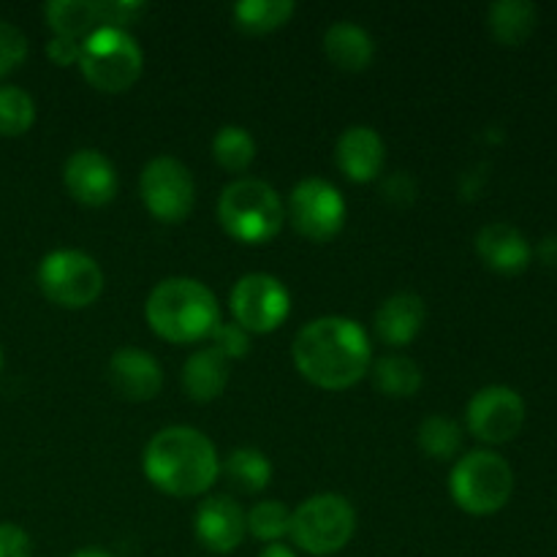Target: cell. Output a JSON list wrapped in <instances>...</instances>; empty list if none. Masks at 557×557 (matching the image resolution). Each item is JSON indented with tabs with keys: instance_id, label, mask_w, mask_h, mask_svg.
I'll return each mask as SVG.
<instances>
[{
	"instance_id": "5",
	"label": "cell",
	"mask_w": 557,
	"mask_h": 557,
	"mask_svg": "<svg viewBox=\"0 0 557 557\" xmlns=\"http://www.w3.org/2000/svg\"><path fill=\"white\" fill-rule=\"evenodd\" d=\"M79 71L98 92H125L139 82L145 52L139 41L123 27H98L82 41Z\"/></svg>"
},
{
	"instance_id": "7",
	"label": "cell",
	"mask_w": 557,
	"mask_h": 557,
	"mask_svg": "<svg viewBox=\"0 0 557 557\" xmlns=\"http://www.w3.org/2000/svg\"><path fill=\"white\" fill-rule=\"evenodd\" d=\"M354 533H357V511L348 498L337 493L310 495L292 511L288 539L313 557L337 555L348 547Z\"/></svg>"
},
{
	"instance_id": "12",
	"label": "cell",
	"mask_w": 557,
	"mask_h": 557,
	"mask_svg": "<svg viewBox=\"0 0 557 557\" xmlns=\"http://www.w3.org/2000/svg\"><path fill=\"white\" fill-rule=\"evenodd\" d=\"M466 424L468 433L482 444H506L517 438L525 424V400L511 386H484L468 400Z\"/></svg>"
},
{
	"instance_id": "20",
	"label": "cell",
	"mask_w": 557,
	"mask_h": 557,
	"mask_svg": "<svg viewBox=\"0 0 557 557\" xmlns=\"http://www.w3.org/2000/svg\"><path fill=\"white\" fill-rule=\"evenodd\" d=\"M228 386V359L215 348H199L183 364V389L190 400L212 403Z\"/></svg>"
},
{
	"instance_id": "23",
	"label": "cell",
	"mask_w": 557,
	"mask_h": 557,
	"mask_svg": "<svg viewBox=\"0 0 557 557\" xmlns=\"http://www.w3.org/2000/svg\"><path fill=\"white\" fill-rule=\"evenodd\" d=\"M221 473L243 493L256 495L264 493L272 482V462L270 457L253 446H239L228 451L226 460L221 462Z\"/></svg>"
},
{
	"instance_id": "22",
	"label": "cell",
	"mask_w": 557,
	"mask_h": 557,
	"mask_svg": "<svg viewBox=\"0 0 557 557\" xmlns=\"http://www.w3.org/2000/svg\"><path fill=\"white\" fill-rule=\"evenodd\" d=\"M44 14L54 36L71 41H85L92 30L103 27L98 0H52L44 5Z\"/></svg>"
},
{
	"instance_id": "29",
	"label": "cell",
	"mask_w": 557,
	"mask_h": 557,
	"mask_svg": "<svg viewBox=\"0 0 557 557\" xmlns=\"http://www.w3.org/2000/svg\"><path fill=\"white\" fill-rule=\"evenodd\" d=\"M36 123V101L16 85H0V136L27 134Z\"/></svg>"
},
{
	"instance_id": "28",
	"label": "cell",
	"mask_w": 557,
	"mask_h": 557,
	"mask_svg": "<svg viewBox=\"0 0 557 557\" xmlns=\"http://www.w3.org/2000/svg\"><path fill=\"white\" fill-rule=\"evenodd\" d=\"M245 528L261 544H281L292 528V511L281 500H259L245 511Z\"/></svg>"
},
{
	"instance_id": "36",
	"label": "cell",
	"mask_w": 557,
	"mask_h": 557,
	"mask_svg": "<svg viewBox=\"0 0 557 557\" xmlns=\"http://www.w3.org/2000/svg\"><path fill=\"white\" fill-rule=\"evenodd\" d=\"M259 557H297V553L292 547H286V544H267Z\"/></svg>"
},
{
	"instance_id": "27",
	"label": "cell",
	"mask_w": 557,
	"mask_h": 557,
	"mask_svg": "<svg viewBox=\"0 0 557 557\" xmlns=\"http://www.w3.org/2000/svg\"><path fill=\"white\" fill-rule=\"evenodd\" d=\"M417 441L419 449L428 457H433V460H451V457H457V451L462 446V428L455 419L433 413V417L422 419Z\"/></svg>"
},
{
	"instance_id": "32",
	"label": "cell",
	"mask_w": 557,
	"mask_h": 557,
	"mask_svg": "<svg viewBox=\"0 0 557 557\" xmlns=\"http://www.w3.org/2000/svg\"><path fill=\"white\" fill-rule=\"evenodd\" d=\"M98 11H101L103 27H123L125 30L131 22L145 14L147 5L136 3V0H98Z\"/></svg>"
},
{
	"instance_id": "14",
	"label": "cell",
	"mask_w": 557,
	"mask_h": 557,
	"mask_svg": "<svg viewBox=\"0 0 557 557\" xmlns=\"http://www.w3.org/2000/svg\"><path fill=\"white\" fill-rule=\"evenodd\" d=\"M196 539L201 547L212 555H228L245 542L248 528H245V511L228 495H210L196 509L194 522Z\"/></svg>"
},
{
	"instance_id": "37",
	"label": "cell",
	"mask_w": 557,
	"mask_h": 557,
	"mask_svg": "<svg viewBox=\"0 0 557 557\" xmlns=\"http://www.w3.org/2000/svg\"><path fill=\"white\" fill-rule=\"evenodd\" d=\"M69 557H114V555H109L107 549L87 547V549H79V553H74V555H69Z\"/></svg>"
},
{
	"instance_id": "21",
	"label": "cell",
	"mask_w": 557,
	"mask_h": 557,
	"mask_svg": "<svg viewBox=\"0 0 557 557\" xmlns=\"http://www.w3.org/2000/svg\"><path fill=\"white\" fill-rule=\"evenodd\" d=\"M490 33L504 47H520L539 25V9L531 0H498L487 9Z\"/></svg>"
},
{
	"instance_id": "33",
	"label": "cell",
	"mask_w": 557,
	"mask_h": 557,
	"mask_svg": "<svg viewBox=\"0 0 557 557\" xmlns=\"http://www.w3.org/2000/svg\"><path fill=\"white\" fill-rule=\"evenodd\" d=\"M0 557H33V542L14 522H0Z\"/></svg>"
},
{
	"instance_id": "25",
	"label": "cell",
	"mask_w": 557,
	"mask_h": 557,
	"mask_svg": "<svg viewBox=\"0 0 557 557\" xmlns=\"http://www.w3.org/2000/svg\"><path fill=\"white\" fill-rule=\"evenodd\" d=\"M256 152H259V145L243 125H223L212 139V158L218 166L232 174L248 172L250 163L256 161Z\"/></svg>"
},
{
	"instance_id": "2",
	"label": "cell",
	"mask_w": 557,
	"mask_h": 557,
	"mask_svg": "<svg viewBox=\"0 0 557 557\" xmlns=\"http://www.w3.org/2000/svg\"><path fill=\"white\" fill-rule=\"evenodd\" d=\"M147 482L172 498H199L221 476L215 444L201 430L174 424L158 430L141 457Z\"/></svg>"
},
{
	"instance_id": "34",
	"label": "cell",
	"mask_w": 557,
	"mask_h": 557,
	"mask_svg": "<svg viewBox=\"0 0 557 557\" xmlns=\"http://www.w3.org/2000/svg\"><path fill=\"white\" fill-rule=\"evenodd\" d=\"M79 52H82V41H71V38L52 36V41L47 44L49 60H52L54 65H60V69L79 63Z\"/></svg>"
},
{
	"instance_id": "13",
	"label": "cell",
	"mask_w": 557,
	"mask_h": 557,
	"mask_svg": "<svg viewBox=\"0 0 557 557\" xmlns=\"http://www.w3.org/2000/svg\"><path fill=\"white\" fill-rule=\"evenodd\" d=\"M63 183L71 199L85 207H103L117 196L120 180L114 163L101 150L82 147L71 152L63 169Z\"/></svg>"
},
{
	"instance_id": "26",
	"label": "cell",
	"mask_w": 557,
	"mask_h": 557,
	"mask_svg": "<svg viewBox=\"0 0 557 557\" xmlns=\"http://www.w3.org/2000/svg\"><path fill=\"white\" fill-rule=\"evenodd\" d=\"M297 5L292 0H243L234 5V20L245 33L264 36V33L281 30L294 16Z\"/></svg>"
},
{
	"instance_id": "38",
	"label": "cell",
	"mask_w": 557,
	"mask_h": 557,
	"mask_svg": "<svg viewBox=\"0 0 557 557\" xmlns=\"http://www.w3.org/2000/svg\"><path fill=\"white\" fill-rule=\"evenodd\" d=\"M0 368H3V351H0Z\"/></svg>"
},
{
	"instance_id": "6",
	"label": "cell",
	"mask_w": 557,
	"mask_h": 557,
	"mask_svg": "<svg viewBox=\"0 0 557 557\" xmlns=\"http://www.w3.org/2000/svg\"><path fill=\"white\" fill-rule=\"evenodd\" d=\"M449 493L466 515L490 517L511 500L515 471L498 451H468L451 468Z\"/></svg>"
},
{
	"instance_id": "24",
	"label": "cell",
	"mask_w": 557,
	"mask_h": 557,
	"mask_svg": "<svg viewBox=\"0 0 557 557\" xmlns=\"http://www.w3.org/2000/svg\"><path fill=\"white\" fill-rule=\"evenodd\" d=\"M373 384L386 397H413L422 389V370L411 357L389 354L373 364Z\"/></svg>"
},
{
	"instance_id": "3",
	"label": "cell",
	"mask_w": 557,
	"mask_h": 557,
	"mask_svg": "<svg viewBox=\"0 0 557 557\" xmlns=\"http://www.w3.org/2000/svg\"><path fill=\"white\" fill-rule=\"evenodd\" d=\"M145 319L161 341L185 346L212 337L221 308L215 294L196 277H166L147 297Z\"/></svg>"
},
{
	"instance_id": "17",
	"label": "cell",
	"mask_w": 557,
	"mask_h": 557,
	"mask_svg": "<svg viewBox=\"0 0 557 557\" xmlns=\"http://www.w3.org/2000/svg\"><path fill=\"white\" fill-rule=\"evenodd\" d=\"M424 319H428L424 299L413 292H397L375 310V335L392 348L408 346L419 337Z\"/></svg>"
},
{
	"instance_id": "16",
	"label": "cell",
	"mask_w": 557,
	"mask_h": 557,
	"mask_svg": "<svg viewBox=\"0 0 557 557\" xmlns=\"http://www.w3.org/2000/svg\"><path fill=\"white\" fill-rule=\"evenodd\" d=\"M335 163L351 183H373L386 163V145L370 125H351L335 145Z\"/></svg>"
},
{
	"instance_id": "1",
	"label": "cell",
	"mask_w": 557,
	"mask_h": 557,
	"mask_svg": "<svg viewBox=\"0 0 557 557\" xmlns=\"http://www.w3.org/2000/svg\"><path fill=\"white\" fill-rule=\"evenodd\" d=\"M292 359L299 375L313 386L343 392L370 373L373 346L359 321L346 315H321L297 332Z\"/></svg>"
},
{
	"instance_id": "8",
	"label": "cell",
	"mask_w": 557,
	"mask_h": 557,
	"mask_svg": "<svg viewBox=\"0 0 557 557\" xmlns=\"http://www.w3.org/2000/svg\"><path fill=\"white\" fill-rule=\"evenodd\" d=\"M36 277L44 297L69 310L90 308L103 294V270L90 253L76 248L52 250L44 256Z\"/></svg>"
},
{
	"instance_id": "10",
	"label": "cell",
	"mask_w": 557,
	"mask_h": 557,
	"mask_svg": "<svg viewBox=\"0 0 557 557\" xmlns=\"http://www.w3.org/2000/svg\"><path fill=\"white\" fill-rule=\"evenodd\" d=\"M348 207L341 190L321 177H308L297 183L288 196L286 218L297 234L310 243H330L346 226Z\"/></svg>"
},
{
	"instance_id": "9",
	"label": "cell",
	"mask_w": 557,
	"mask_h": 557,
	"mask_svg": "<svg viewBox=\"0 0 557 557\" xmlns=\"http://www.w3.org/2000/svg\"><path fill=\"white\" fill-rule=\"evenodd\" d=\"M234 324L243 326L250 335H270L292 313V294L283 286L281 277L267 272H250L234 283L228 294Z\"/></svg>"
},
{
	"instance_id": "35",
	"label": "cell",
	"mask_w": 557,
	"mask_h": 557,
	"mask_svg": "<svg viewBox=\"0 0 557 557\" xmlns=\"http://www.w3.org/2000/svg\"><path fill=\"white\" fill-rule=\"evenodd\" d=\"M539 256H542V261L547 267H557V234L542 239V245H539Z\"/></svg>"
},
{
	"instance_id": "18",
	"label": "cell",
	"mask_w": 557,
	"mask_h": 557,
	"mask_svg": "<svg viewBox=\"0 0 557 557\" xmlns=\"http://www.w3.org/2000/svg\"><path fill=\"white\" fill-rule=\"evenodd\" d=\"M476 253L490 270L500 275H517L531 264V245L520 228L509 223H490L476 234Z\"/></svg>"
},
{
	"instance_id": "30",
	"label": "cell",
	"mask_w": 557,
	"mask_h": 557,
	"mask_svg": "<svg viewBox=\"0 0 557 557\" xmlns=\"http://www.w3.org/2000/svg\"><path fill=\"white\" fill-rule=\"evenodd\" d=\"M27 58V38L11 22L0 20V76L11 74L14 69H20Z\"/></svg>"
},
{
	"instance_id": "19",
	"label": "cell",
	"mask_w": 557,
	"mask_h": 557,
	"mask_svg": "<svg viewBox=\"0 0 557 557\" xmlns=\"http://www.w3.org/2000/svg\"><path fill=\"white\" fill-rule=\"evenodd\" d=\"M324 54L341 71L359 74V71L370 69L375 58L373 36L357 22H335L324 33Z\"/></svg>"
},
{
	"instance_id": "15",
	"label": "cell",
	"mask_w": 557,
	"mask_h": 557,
	"mask_svg": "<svg viewBox=\"0 0 557 557\" xmlns=\"http://www.w3.org/2000/svg\"><path fill=\"white\" fill-rule=\"evenodd\" d=\"M109 384L131 403H147L158 397L163 386V370L152 354L136 346H123L109 359Z\"/></svg>"
},
{
	"instance_id": "11",
	"label": "cell",
	"mask_w": 557,
	"mask_h": 557,
	"mask_svg": "<svg viewBox=\"0 0 557 557\" xmlns=\"http://www.w3.org/2000/svg\"><path fill=\"white\" fill-rule=\"evenodd\" d=\"M139 196L156 221L183 223L196 205L194 174L177 158L158 156L141 169Z\"/></svg>"
},
{
	"instance_id": "31",
	"label": "cell",
	"mask_w": 557,
	"mask_h": 557,
	"mask_svg": "<svg viewBox=\"0 0 557 557\" xmlns=\"http://www.w3.org/2000/svg\"><path fill=\"white\" fill-rule=\"evenodd\" d=\"M212 348L221 354L223 359H243L250 351V332H245L243 326L228 321V324H218V330L212 332Z\"/></svg>"
},
{
	"instance_id": "4",
	"label": "cell",
	"mask_w": 557,
	"mask_h": 557,
	"mask_svg": "<svg viewBox=\"0 0 557 557\" xmlns=\"http://www.w3.org/2000/svg\"><path fill=\"white\" fill-rule=\"evenodd\" d=\"M218 221L223 232L243 245H267L286 223V205L270 183L239 177L221 190Z\"/></svg>"
}]
</instances>
